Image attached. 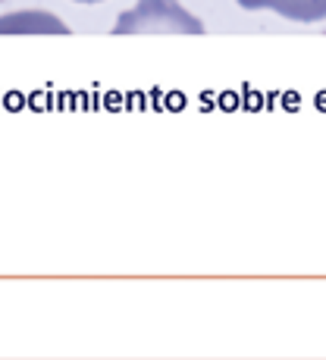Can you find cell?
<instances>
[{
  "instance_id": "cell-1",
  "label": "cell",
  "mask_w": 326,
  "mask_h": 360,
  "mask_svg": "<svg viewBox=\"0 0 326 360\" xmlns=\"http://www.w3.org/2000/svg\"><path fill=\"white\" fill-rule=\"evenodd\" d=\"M242 10H273L295 22H320L326 19V0H235Z\"/></svg>"
},
{
  "instance_id": "cell-2",
  "label": "cell",
  "mask_w": 326,
  "mask_h": 360,
  "mask_svg": "<svg viewBox=\"0 0 326 360\" xmlns=\"http://www.w3.org/2000/svg\"><path fill=\"white\" fill-rule=\"evenodd\" d=\"M75 4H101V0H75Z\"/></svg>"
}]
</instances>
